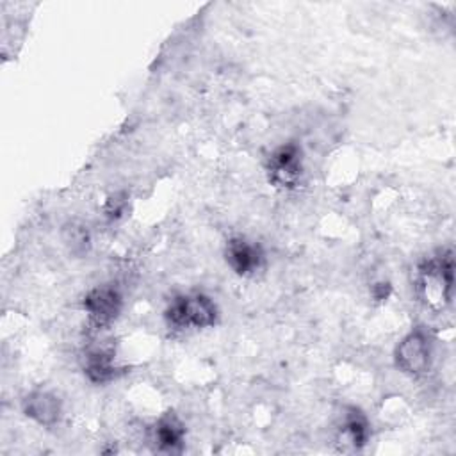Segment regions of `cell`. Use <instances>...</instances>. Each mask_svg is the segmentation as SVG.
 I'll use <instances>...</instances> for the list:
<instances>
[{
	"label": "cell",
	"instance_id": "8",
	"mask_svg": "<svg viewBox=\"0 0 456 456\" xmlns=\"http://www.w3.org/2000/svg\"><path fill=\"white\" fill-rule=\"evenodd\" d=\"M185 426L175 411L162 413L151 428V442L162 452H178L183 445Z\"/></svg>",
	"mask_w": 456,
	"mask_h": 456
},
{
	"label": "cell",
	"instance_id": "9",
	"mask_svg": "<svg viewBox=\"0 0 456 456\" xmlns=\"http://www.w3.org/2000/svg\"><path fill=\"white\" fill-rule=\"evenodd\" d=\"M118 365L114 362V351L102 344L91 347L84 356V374L91 383L103 385L118 376Z\"/></svg>",
	"mask_w": 456,
	"mask_h": 456
},
{
	"label": "cell",
	"instance_id": "12",
	"mask_svg": "<svg viewBox=\"0 0 456 456\" xmlns=\"http://www.w3.org/2000/svg\"><path fill=\"white\" fill-rule=\"evenodd\" d=\"M125 208H126V194H123V192L114 194L109 198V201L105 205V216L109 221H116L125 214Z\"/></svg>",
	"mask_w": 456,
	"mask_h": 456
},
{
	"label": "cell",
	"instance_id": "2",
	"mask_svg": "<svg viewBox=\"0 0 456 456\" xmlns=\"http://www.w3.org/2000/svg\"><path fill=\"white\" fill-rule=\"evenodd\" d=\"M166 322L173 330L210 328L217 322L219 310L212 297L203 292L180 294L167 305L164 312Z\"/></svg>",
	"mask_w": 456,
	"mask_h": 456
},
{
	"label": "cell",
	"instance_id": "11",
	"mask_svg": "<svg viewBox=\"0 0 456 456\" xmlns=\"http://www.w3.org/2000/svg\"><path fill=\"white\" fill-rule=\"evenodd\" d=\"M62 240L68 246L69 253L84 255L91 246V235L84 223L69 221L62 230Z\"/></svg>",
	"mask_w": 456,
	"mask_h": 456
},
{
	"label": "cell",
	"instance_id": "5",
	"mask_svg": "<svg viewBox=\"0 0 456 456\" xmlns=\"http://www.w3.org/2000/svg\"><path fill=\"white\" fill-rule=\"evenodd\" d=\"M123 308V296L114 285L93 287L84 297V310L89 324L96 330L110 326Z\"/></svg>",
	"mask_w": 456,
	"mask_h": 456
},
{
	"label": "cell",
	"instance_id": "10",
	"mask_svg": "<svg viewBox=\"0 0 456 456\" xmlns=\"http://www.w3.org/2000/svg\"><path fill=\"white\" fill-rule=\"evenodd\" d=\"M342 436L356 451L365 447V444L369 442L370 424H369V419L365 417V413L360 408L349 406L344 411V417H342Z\"/></svg>",
	"mask_w": 456,
	"mask_h": 456
},
{
	"label": "cell",
	"instance_id": "3",
	"mask_svg": "<svg viewBox=\"0 0 456 456\" xmlns=\"http://www.w3.org/2000/svg\"><path fill=\"white\" fill-rule=\"evenodd\" d=\"M395 367L408 376H422L433 363V338L424 328L408 331L394 351Z\"/></svg>",
	"mask_w": 456,
	"mask_h": 456
},
{
	"label": "cell",
	"instance_id": "6",
	"mask_svg": "<svg viewBox=\"0 0 456 456\" xmlns=\"http://www.w3.org/2000/svg\"><path fill=\"white\" fill-rule=\"evenodd\" d=\"M224 258L232 271L239 276L255 274L264 265V251L260 244L244 237H233L226 242Z\"/></svg>",
	"mask_w": 456,
	"mask_h": 456
},
{
	"label": "cell",
	"instance_id": "13",
	"mask_svg": "<svg viewBox=\"0 0 456 456\" xmlns=\"http://www.w3.org/2000/svg\"><path fill=\"white\" fill-rule=\"evenodd\" d=\"M390 294V285L388 283H378L376 287H374V297L376 299H385L387 296Z\"/></svg>",
	"mask_w": 456,
	"mask_h": 456
},
{
	"label": "cell",
	"instance_id": "7",
	"mask_svg": "<svg viewBox=\"0 0 456 456\" xmlns=\"http://www.w3.org/2000/svg\"><path fill=\"white\" fill-rule=\"evenodd\" d=\"M23 413L43 428H53L62 417V403L50 390H32L23 399Z\"/></svg>",
	"mask_w": 456,
	"mask_h": 456
},
{
	"label": "cell",
	"instance_id": "4",
	"mask_svg": "<svg viewBox=\"0 0 456 456\" xmlns=\"http://www.w3.org/2000/svg\"><path fill=\"white\" fill-rule=\"evenodd\" d=\"M267 173L273 185L294 189L303 176V153L296 142L278 146L267 160Z\"/></svg>",
	"mask_w": 456,
	"mask_h": 456
},
{
	"label": "cell",
	"instance_id": "1",
	"mask_svg": "<svg viewBox=\"0 0 456 456\" xmlns=\"http://www.w3.org/2000/svg\"><path fill=\"white\" fill-rule=\"evenodd\" d=\"M417 287L426 305L444 308L452 299L454 256L451 249H440L417 267Z\"/></svg>",
	"mask_w": 456,
	"mask_h": 456
}]
</instances>
